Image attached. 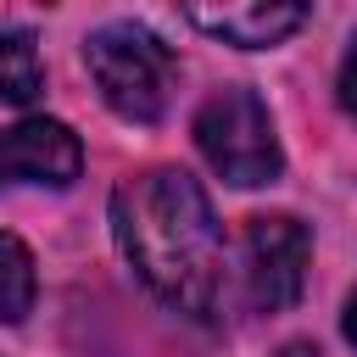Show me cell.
<instances>
[{"instance_id": "cell-9", "label": "cell", "mask_w": 357, "mask_h": 357, "mask_svg": "<svg viewBox=\"0 0 357 357\" xmlns=\"http://www.w3.org/2000/svg\"><path fill=\"white\" fill-rule=\"evenodd\" d=\"M340 106L357 117V33H351V45L340 56Z\"/></svg>"}, {"instance_id": "cell-4", "label": "cell", "mask_w": 357, "mask_h": 357, "mask_svg": "<svg viewBox=\"0 0 357 357\" xmlns=\"http://www.w3.org/2000/svg\"><path fill=\"white\" fill-rule=\"evenodd\" d=\"M307 257H312V234L307 223H296L290 212H262L245 218L240 234V273H245V296L251 307H290L307 284Z\"/></svg>"}, {"instance_id": "cell-7", "label": "cell", "mask_w": 357, "mask_h": 357, "mask_svg": "<svg viewBox=\"0 0 357 357\" xmlns=\"http://www.w3.org/2000/svg\"><path fill=\"white\" fill-rule=\"evenodd\" d=\"M45 89V67H39V50L22 28H0V100L11 106H33Z\"/></svg>"}, {"instance_id": "cell-5", "label": "cell", "mask_w": 357, "mask_h": 357, "mask_svg": "<svg viewBox=\"0 0 357 357\" xmlns=\"http://www.w3.org/2000/svg\"><path fill=\"white\" fill-rule=\"evenodd\" d=\"M84 167V145L67 123L56 117H28L17 128H0V184L28 178V184H50L67 190Z\"/></svg>"}, {"instance_id": "cell-8", "label": "cell", "mask_w": 357, "mask_h": 357, "mask_svg": "<svg viewBox=\"0 0 357 357\" xmlns=\"http://www.w3.org/2000/svg\"><path fill=\"white\" fill-rule=\"evenodd\" d=\"M33 290H39V279H33V251H28L17 234L0 229V324H22L28 307H33Z\"/></svg>"}, {"instance_id": "cell-3", "label": "cell", "mask_w": 357, "mask_h": 357, "mask_svg": "<svg viewBox=\"0 0 357 357\" xmlns=\"http://www.w3.org/2000/svg\"><path fill=\"white\" fill-rule=\"evenodd\" d=\"M195 145L212 162V173H223L240 190L273 184L279 167H284L273 117H268V106H262L257 89H218L195 112Z\"/></svg>"}, {"instance_id": "cell-2", "label": "cell", "mask_w": 357, "mask_h": 357, "mask_svg": "<svg viewBox=\"0 0 357 357\" xmlns=\"http://www.w3.org/2000/svg\"><path fill=\"white\" fill-rule=\"evenodd\" d=\"M84 61H89V78L100 84V100L128 117V123H156L173 100V78H178V61L173 50L151 33V28H134V22H106L84 39Z\"/></svg>"}, {"instance_id": "cell-10", "label": "cell", "mask_w": 357, "mask_h": 357, "mask_svg": "<svg viewBox=\"0 0 357 357\" xmlns=\"http://www.w3.org/2000/svg\"><path fill=\"white\" fill-rule=\"evenodd\" d=\"M346 335H351V346H357V296H351V307H346Z\"/></svg>"}, {"instance_id": "cell-6", "label": "cell", "mask_w": 357, "mask_h": 357, "mask_svg": "<svg viewBox=\"0 0 357 357\" xmlns=\"http://www.w3.org/2000/svg\"><path fill=\"white\" fill-rule=\"evenodd\" d=\"M184 17L240 50H262V45H279L284 33H296L307 22V6H290V0H257V6H184Z\"/></svg>"}, {"instance_id": "cell-1", "label": "cell", "mask_w": 357, "mask_h": 357, "mask_svg": "<svg viewBox=\"0 0 357 357\" xmlns=\"http://www.w3.org/2000/svg\"><path fill=\"white\" fill-rule=\"evenodd\" d=\"M112 234L145 290L190 318H212L223 296V229L206 190L184 167H145L112 190Z\"/></svg>"}]
</instances>
